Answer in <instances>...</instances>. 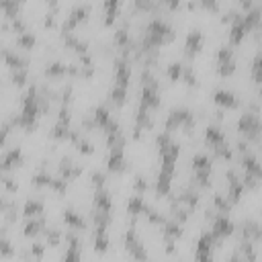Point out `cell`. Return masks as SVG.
<instances>
[{"label":"cell","mask_w":262,"mask_h":262,"mask_svg":"<svg viewBox=\"0 0 262 262\" xmlns=\"http://www.w3.org/2000/svg\"><path fill=\"white\" fill-rule=\"evenodd\" d=\"M41 111V96L37 94V88L31 86L23 98V108H20V115L14 119V125L27 129V131H33L37 127V117H39Z\"/></svg>","instance_id":"cell-1"},{"label":"cell","mask_w":262,"mask_h":262,"mask_svg":"<svg viewBox=\"0 0 262 262\" xmlns=\"http://www.w3.org/2000/svg\"><path fill=\"white\" fill-rule=\"evenodd\" d=\"M172 39H174V29L168 23H164L162 18H151L147 23L141 49L143 51H154L156 47H160V45H164V43H168Z\"/></svg>","instance_id":"cell-2"},{"label":"cell","mask_w":262,"mask_h":262,"mask_svg":"<svg viewBox=\"0 0 262 262\" xmlns=\"http://www.w3.org/2000/svg\"><path fill=\"white\" fill-rule=\"evenodd\" d=\"M180 127L186 129V133H190L194 127V115L188 108H174L166 119V131H174Z\"/></svg>","instance_id":"cell-3"},{"label":"cell","mask_w":262,"mask_h":262,"mask_svg":"<svg viewBox=\"0 0 262 262\" xmlns=\"http://www.w3.org/2000/svg\"><path fill=\"white\" fill-rule=\"evenodd\" d=\"M237 129L242 135H246L248 139H256L262 133V121L258 119L256 113H244L237 121Z\"/></svg>","instance_id":"cell-4"},{"label":"cell","mask_w":262,"mask_h":262,"mask_svg":"<svg viewBox=\"0 0 262 262\" xmlns=\"http://www.w3.org/2000/svg\"><path fill=\"white\" fill-rule=\"evenodd\" d=\"M192 170H194V182L199 186H207L211 178V158L205 154H196L192 158Z\"/></svg>","instance_id":"cell-5"},{"label":"cell","mask_w":262,"mask_h":262,"mask_svg":"<svg viewBox=\"0 0 262 262\" xmlns=\"http://www.w3.org/2000/svg\"><path fill=\"white\" fill-rule=\"evenodd\" d=\"M88 12H90V6H88V4L74 8V10L70 12V16H68V18L63 20V25H61V35H68V33H72L78 25H82V23L88 18Z\"/></svg>","instance_id":"cell-6"},{"label":"cell","mask_w":262,"mask_h":262,"mask_svg":"<svg viewBox=\"0 0 262 262\" xmlns=\"http://www.w3.org/2000/svg\"><path fill=\"white\" fill-rule=\"evenodd\" d=\"M180 156V145L176 141H172L170 145L162 147L160 149V160H162V170L174 174V166H176V160Z\"/></svg>","instance_id":"cell-7"},{"label":"cell","mask_w":262,"mask_h":262,"mask_svg":"<svg viewBox=\"0 0 262 262\" xmlns=\"http://www.w3.org/2000/svg\"><path fill=\"white\" fill-rule=\"evenodd\" d=\"M217 242H219V237H217L213 231L203 233L201 239H199V244H196L194 256H196L199 260H209V258H211V250H213V246H215Z\"/></svg>","instance_id":"cell-8"},{"label":"cell","mask_w":262,"mask_h":262,"mask_svg":"<svg viewBox=\"0 0 262 262\" xmlns=\"http://www.w3.org/2000/svg\"><path fill=\"white\" fill-rule=\"evenodd\" d=\"M239 151H242V168H244L248 174H254L256 178L262 180V164H260V162L246 149L244 143H239Z\"/></svg>","instance_id":"cell-9"},{"label":"cell","mask_w":262,"mask_h":262,"mask_svg":"<svg viewBox=\"0 0 262 262\" xmlns=\"http://www.w3.org/2000/svg\"><path fill=\"white\" fill-rule=\"evenodd\" d=\"M233 229H235V225H233V221H229V217H227L225 213H219V215L213 219V227H211V231H213L219 239L231 235Z\"/></svg>","instance_id":"cell-10"},{"label":"cell","mask_w":262,"mask_h":262,"mask_svg":"<svg viewBox=\"0 0 262 262\" xmlns=\"http://www.w3.org/2000/svg\"><path fill=\"white\" fill-rule=\"evenodd\" d=\"M125 248H127V252L133 258H147V252L143 250V244L139 242L135 229H129L127 231V235H125Z\"/></svg>","instance_id":"cell-11"},{"label":"cell","mask_w":262,"mask_h":262,"mask_svg":"<svg viewBox=\"0 0 262 262\" xmlns=\"http://www.w3.org/2000/svg\"><path fill=\"white\" fill-rule=\"evenodd\" d=\"M20 164H23V149L20 147H12V149L4 151V156H2V172H10Z\"/></svg>","instance_id":"cell-12"},{"label":"cell","mask_w":262,"mask_h":262,"mask_svg":"<svg viewBox=\"0 0 262 262\" xmlns=\"http://www.w3.org/2000/svg\"><path fill=\"white\" fill-rule=\"evenodd\" d=\"M201 47H203V33L194 29V31H190V33L186 35L184 53H186L188 57H192V55H196V53L201 51Z\"/></svg>","instance_id":"cell-13"},{"label":"cell","mask_w":262,"mask_h":262,"mask_svg":"<svg viewBox=\"0 0 262 262\" xmlns=\"http://www.w3.org/2000/svg\"><path fill=\"white\" fill-rule=\"evenodd\" d=\"M246 33H250V31H248V27L244 25V18H242L239 14H235V18L231 20V29H229V41H231L233 45H237V43L246 37Z\"/></svg>","instance_id":"cell-14"},{"label":"cell","mask_w":262,"mask_h":262,"mask_svg":"<svg viewBox=\"0 0 262 262\" xmlns=\"http://www.w3.org/2000/svg\"><path fill=\"white\" fill-rule=\"evenodd\" d=\"M242 237L248 242H260L262 239V223L244 221L242 223Z\"/></svg>","instance_id":"cell-15"},{"label":"cell","mask_w":262,"mask_h":262,"mask_svg":"<svg viewBox=\"0 0 262 262\" xmlns=\"http://www.w3.org/2000/svg\"><path fill=\"white\" fill-rule=\"evenodd\" d=\"M129 80H131V68L125 59H117L115 61V84H121V86H129Z\"/></svg>","instance_id":"cell-16"},{"label":"cell","mask_w":262,"mask_h":262,"mask_svg":"<svg viewBox=\"0 0 262 262\" xmlns=\"http://www.w3.org/2000/svg\"><path fill=\"white\" fill-rule=\"evenodd\" d=\"M41 229H45V217H43V215L27 217V223H25V227H23V235L33 237V235H37Z\"/></svg>","instance_id":"cell-17"},{"label":"cell","mask_w":262,"mask_h":262,"mask_svg":"<svg viewBox=\"0 0 262 262\" xmlns=\"http://www.w3.org/2000/svg\"><path fill=\"white\" fill-rule=\"evenodd\" d=\"M213 100H215L217 104L225 106V108H235V106H239L237 96H235L233 92H227V90H217V92L213 94Z\"/></svg>","instance_id":"cell-18"},{"label":"cell","mask_w":262,"mask_h":262,"mask_svg":"<svg viewBox=\"0 0 262 262\" xmlns=\"http://www.w3.org/2000/svg\"><path fill=\"white\" fill-rule=\"evenodd\" d=\"M108 170H113V172H123V170H125L123 145H121V147H111V156H108Z\"/></svg>","instance_id":"cell-19"},{"label":"cell","mask_w":262,"mask_h":262,"mask_svg":"<svg viewBox=\"0 0 262 262\" xmlns=\"http://www.w3.org/2000/svg\"><path fill=\"white\" fill-rule=\"evenodd\" d=\"M82 174V168L80 166H76V164H72V160H61V164H59V176H63V178H68V180H74V178H78Z\"/></svg>","instance_id":"cell-20"},{"label":"cell","mask_w":262,"mask_h":262,"mask_svg":"<svg viewBox=\"0 0 262 262\" xmlns=\"http://www.w3.org/2000/svg\"><path fill=\"white\" fill-rule=\"evenodd\" d=\"M63 221H66V225H68L70 229H84V227H86V221H84L82 215L76 213L74 209H66V211H63Z\"/></svg>","instance_id":"cell-21"},{"label":"cell","mask_w":262,"mask_h":262,"mask_svg":"<svg viewBox=\"0 0 262 262\" xmlns=\"http://www.w3.org/2000/svg\"><path fill=\"white\" fill-rule=\"evenodd\" d=\"M170 184H172V174L166 172V170H160L158 180H156V192H158V196L168 194L170 192Z\"/></svg>","instance_id":"cell-22"},{"label":"cell","mask_w":262,"mask_h":262,"mask_svg":"<svg viewBox=\"0 0 262 262\" xmlns=\"http://www.w3.org/2000/svg\"><path fill=\"white\" fill-rule=\"evenodd\" d=\"M94 209L111 213V194L104 188H96V192H94Z\"/></svg>","instance_id":"cell-23"},{"label":"cell","mask_w":262,"mask_h":262,"mask_svg":"<svg viewBox=\"0 0 262 262\" xmlns=\"http://www.w3.org/2000/svg\"><path fill=\"white\" fill-rule=\"evenodd\" d=\"M61 37H63V43H66V47H70V49H76L80 55H84V53L88 51V43H86V41H82V39H78L76 35L68 33V35H61Z\"/></svg>","instance_id":"cell-24"},{"label":"cell","mask_w":262,"mask_h":262,"mask_svg":"<svg viewBox=\"0 0 262 262\" xmlns=\"http://www.w3.org/2000/svg\"><path fill=\"white\" fill-rule=\"evenodd\" d=\"M205 141L211 145V147H217V145H221V143H225V137H223V133H221V129L219 127H207V131H205Z\"/></svg>","instance_id":"cell-25"},{"label":"cell","mask_w":262,"mask_h":262,"mask_svg":"<svg viewBox=\"0 0 262 262\" xmlns=\"http://www.w3.org/2000/svg\"><path fill=\"white\" fill-rule=\"evenodd\" d=\"M121 4H123V0H104V23L106 25H111L115 18H117V14H119V10H121Z\"/></svg>","instance_id":"cell-26"},{"label":"cell","mask_w":262,"mask_h":262,"mask_svg":"<svg viewBox=\"0 0 262 262\" xmlns=\"http://www.w3.org/2000/svg\"><path fill=\"white\" fill-rule=\"evenodd\" d=\"M242 18H244V25L248 27V31H254V29H258V27H260L262 12H260V8H250Z\"/></svg>","instance_id":"cell-27"},{"label":"cell","mask_w":262,"mask_h":262,"mask_svg":"<svg viewBox=\"0 0 262 262\" xmlns=\"http://www.w3.org/2000/svg\"><path fill=\"white\" fill-rule=\"evenodd\" d=\"M66 74H70V66L61 63V61H53L45 68V76L47 78H63Z\"/></svg>","instance_id":"cell-28"},{"label":"cell","mask_w":262,"mask_h":262,"mask_svg":"<svg viewBox=\"0 0 262 262\" xmlns=\"http://www.w3.org/2000/svg\"><path fill=\"white\" fill-rule=\"evenodd\" d=\"M23 215L25 217H37V215H43V201L39 199H29L23 207Z\"/></svg>","instance_id":"cell-29"},{"label":"cell","mask_w":262,"mask_h":262,"mask_svg":"<svg viewBox=\"0 0 262 262\" xmlns=\"http://www.w3.org/2000/svg\"><path fill=\"white\" fill-rule=\"evenodd\" d=\"M94 250L96 252H106L108 250V235H106V227H96L94 231Z\"/></svg>","instance_id":"cell-30"},{"label":"cell","mask_w":262,"mask_h":262,"mask_svg":"<svg viewBox=\"0 0 262 262\" xmlns=\"http://www.w3.org/2000/svg\"><path fill=\"white\" fill-rule=\"evenodd\" d=\"M20 0H0V6H2V10H4V14H6V18H10V20H14V18H18V10H20Z\"/></svg>","instance_id":"cell-31"},{"label":"cell","mask_w":262,"mask_h":262,"mask_svg":"<svg viewBox=\"0 0 262 262\" xmlns=\"http://www.w3.org/2000/svg\"><path fill=\"white\" fill-rule=\"evenodd\" d=\"M4 61H6V66H10V70L27 68V63H29L25 57H20L18 53H14V51H10V49H4Z\"/></svg>","instance_id":"cell-32"},{"label":"cell","mask_w":262,"mask_h":262,"mask_svg":"<svg viewBox=\"0 0 262 262\" xmlns=\"http://www.w3.org/2000/svg\"><path fill=\"white\" fill-rule=\"evenodd\" d=\"M111 113L104 108V106H98V108H94V113H92V121H94V125L96 127H100V129H104L108 123H111Z\"/></svg>","instance_id":"cell-33"},{"label":"cell","mask_w":262,"mask_h":262,"mask_svg":"<svg viewBox=\"0 0 262 262\" xmlns=\"http://www.w3.org/2000/svg\"><path fill=\"white\" fill-rule=\"evenodd\" d=\"M143 209H145V201H143L139 194H135V196H131V199L127 201V213H129L131 217H137L139 213H143Z\"/></svg>","instance_id":"cell-34"},{"label":"cell","mask_w":262,"mask_h":262,"mask_svg":"<svg viewBox=\"0 0 262 262\" xmlns=\"http://www.w3.org/2000/svg\"><path fill=\"white\" fill-rule=\"evenodd\" d=\"M237 258H248V260H254L256 258V252H254V246H252V242H242L239 246H237V250H235V254H233V260H237Z\"/></svg>","instance_id":"cell-35"},{"label":"cell","mask_w":262,"mask_h":262,"mask_svg":"<svg viewBox=\"0 0 262 262\" xmlns=\"http://www.w3.org/2000/svg\"><path fill=\"white\" fill-rule=\"evenodd\" d=\"M115 45L117 47H121L125 53L129 51V47H131V41H129V33H127V27H123V29H119L117 33H115Z\"/></svg>","instance_id":"cell-36"},{"label":"cell","mask_w":262,"mask_h":262,"mask_svg":"<svg viewBox=\"0 0 262 262\" xmlns=\"http://www.w3.org/2000/svg\"><path fill=\"white\" fill-rule=\"evenodd\" d=\"M162 231H164V237H180L182 235V229H180V223L174 219V221H168L166 219V223L162 225Z\"/></svg>","instance_id":"cell-37"},{"label":"cell","mask_w":262,"mask_h":262,"mask_svg":"<svg viewBox=\"0 0 262 262\" xmlns=\"http://www.w3.org/2000/svg\"><path fill=\"white\" fill-rule=\"evenodd\" d=\"M125 98H127V86L115 84L113 90H111V102L117 104V106H121V104L125 102Z\"/></svg>","instance_id":"cell-38"},{"label":"cell","mask_w":262,"mask_h":262,"mask_svg":"<svg viewBox=\"0 0 262 262\" xmlns=\"http://www.w3.org/2000/svg\"><path fill=\"white\" fill-rule=\"evenodd\" d=\"M70 133H72L70 123H63V121H57V123L53 125V129H51V135H53L55 139H66V137H70Z\"/></svg>","instance_id":"cell-39"},{"label":"cell","mask_w":262,"mask_h":262,"mask_svg":"<svg viewBox=\"0 0 262 262\" xmlns=\"http://www.w3.org/2000/svg\"><path fill=\"white\" fill-rule=\"evenodd\" d=\"M37 43V39H35V35L33 33H29V31H25V33H18V37H16V45L18 47H23V49H33V45Z\"/></svg>","instance_id":"cell-40"},{"label":"cell","mask_w":262,"mask_h":262,"mask_svg":"<svg viewBox=\"0 0 262 262\" xmlns=\"http://www.w3.org/2000/svg\"><path fill=\"white\" fill-rule=\"evenodd\" d=\"M143 213H145L147 221H149V223H154V225H164V223H166V217H164L162 213H158V211H156L154 207H149V205H145Z\"/></svg>","instance_id":"cell-41"},{"label":"cell","mask_w":262,"mask_h":262,"mask_svg":"<svg viewBox=\"0 0 262 262\" xmlns=\"http://www.w3.org/2000/svg\"><path fill=\"white\" fill-rule=\"evenodd\" d=\"M217 72H219L221 76H231V74L235 72V59L229 57V59H221V61H217Z\"/></svg>","instance_id":"cell-42"},{"label":"cell","mask_w":262,"mask_h":262,"mask_svg":"<svg viewBox=\"0 0 262 262\" xmlns=\"http://www.w3.org/2000/svg\"><path fill=\"white\" fill-rule=\"evenodd\" d=\"M213 205H215V209H217L219 213H227L233 203H231L227 196H223V194H215V196H213Z\"/></svg>","instance_id":"cell-43"},{"label":"cell","mask_w":262,"mask_h":262,"mask_svg":"<svg viewBox=\"0 0 262 262\" xmlns=\"http://www.w3.org/2000/svg\"><path fill=\"white\" fill-rule=\"evenodd\" d=\"M252 78L254 82H262V49L258 51V55L254 57V63H252Z\"/></svg>","instance_id":"cell-44"},{"label":"cell","mask_w":262,"mask_h":262,"mask_svg":"<svg viewBox=\"0 0 262 262\" xmlns=\"http://www.w3.org/2000/svg\"><path fill=\"white\" fill-rule=\"evenodd\" d=\"M51 176L47 174V172H37L33 178H31V182H33V186H51Z\"/></svg>","instance_id":"cell-45"},{"label":"cell","mask_w":262,"mask_h":262,"mask_svg":"<svg viewBox=\"0 0 262 262\" xmlns=\"http://www.w3.org/2000/svg\"><path fill=\"white\" fill-rule=\"evenodd\" d=\"M182 70H184V66H182V63H178V61L170 63V66H168V78H170L172 82L180 80V78H182Z\"/></svg>","instance_id":"cell-46"},{"label":"cell","mask_w":262,"mask_h":262,"mask_svg":"<svg viewBox=\"0 0 262 262\" xmlns=\"http://www.w3.org/2000/svg\"><path fill=\"white\" fill-rule=\"evenodd\" d=\"M27 78H29V70H27V68H16V70H12V82H14L16 86H23V84L27 82Z\"/></svg>","instance_id":"cell-47"},{"label":"cell","mask_w":262,"mask_h":262,"mask_svg":"<svg viewBox=\"0 0 262 262\" xmlns=\"http://www.w3.org/2000/svg\"><path fill=\"white\" fill-rule=\"evenodd\" d=\"M12 254H14V250H12L10 242H8V237L2 233V237H0V256H2V258H8V256H12Z\"/></svg>","instance_id":"cell-48"},{"label":"cell","mask_w":262,"mask_h":262,"mask_svg":"<svg viewBox=\"0 0 262 262\" xmlns=\"http://www.w3.org/2000/svg\"><path fill=\"white\" fill-rule=\"evenodd\" d=\"M49 188H53L55 192H66V190H68V178H63V176H57V178H53Z\"/></svg>","instance_id":"cell-49"},{"label":"cell","mask_w":262,"mask_h":262,"mask_svg":"<svg viewBox=\"0 0 262 262\" xmlns=\"http://www.w3.org/2000/svg\"><path fill=\"white\" fill-rule=\"evenodd\" d=\"M45 237H47V244L49 246H59V242H61V233L57 229H47L45 231Z\"/></svg>","instance_id":"cell-50"},{"label":"cell","mask_w":262,"mask_h":262,"mask_svg":"<svg viewBox=\"0 0 262 262\" xmlns=\"http://www.w3.org/2000/svg\"><path fill=\"white\" fill-rule=\"evenodd\" d=\"M23 258H43V246L41 244H33L31 246V250H29V254H23Z\"/></svg>","instance_id":"cell-51"},{"label":"cell","mask_w":262,"mask_h":262,"mask_svg":"<svg viewBox=\"0 0 262 262\" xmlns=\"http://www.w3.org/2000/svg\"><path fill=\"white\" fill-rule=\"evenodd\" d=\"M182 80H184L188 86H196V78H194V74H192V70H190L188 66H184V70H182Z\"/></svg>","instance_id":"cell-52"},{"label":"cell","mask_w":262,"mask_h":262,"mask_svg":"<svg viewBox=\"0 0 262 262\" xmlns=\"http://www.w3.org/2000/svg\"><path fill=\"white\" fill-rule=\"evenodd\" d=\"M229 57H233V51H231L229 47H219V49H217V61L229 59Z\"/></svg>","instance_id":"cell-53"},{"label":"cell","mask_w":262,"mask_h":262,"mask_svg":"<svg viewBox=\"0 0 262 262\" xmlns=\"http://www.w3.org/2000/svg\"><path fill=\"white\" fill-rule=\"evenodd\" d=\"M92 184H94V188H102L104 186V174L102 172H94L92 174Z\"/></svg>","instance_id":"cell-54"},{"label":"cell","mask_w":262,"mask_h":262,"mask_svg":"<svg viewBox=\"0 0 262 262\" xmlns=\"http://www.w3.org/2000/svg\"><path fill=\"white\" fill-rule=\"evenodd\" d=\"M133 184H135V190H137V192H143V190L147 188V180H145L143 176H137Z\"/></svg>","instance_id":"cell-55"},{"label":"cell","mask_w":262,"mask_h":262,"mask_svg":"<svg viewBox=\"0 0 262 262\" xmlns=\"http://www.w3.org/2000/svg\"><path fill=\"white\" fill-rule=\"evenodd\" d=\"M2 184H4V186H6L8 190H16V188H18V186H16V182H14V180H12V178H10V176H8L6 172H4V178H2Z\"/></svg>","instance_id":"cell-56"},{"label":"cell","mask_w":262,"mask_h":262,"mask_svg":"<svg viewBox=\"0 0 262 262\" xmlns=\"http://www.w3.org/2000/svg\"><path fill=\"white\" fill-rule=\"evenodd\" d=\"M154 4V0H135V8L137 10H149Z\"/></svg>","instance_id":"cell-57"},{"label":"cell","mask_w":262,"mask_h":262,"mask_svg":"<svg viewBox=\"0 0 262 262\" xmlns=\"http://www.w3.org/2000/svg\"><path fill=\"white\" fill-rule=\"evenodd\" d=\"M12 27H14V31H16V33H25V31H27V27H25V20H23L20 16L12 20Z\"/></svg>","instance_id":"cell-58"},{"label":"cell","mask_w":262,"mask_h":262,"mask_svg":"<svg viewBox=\"0 0 262 262\" xmlns=\"http://www.w3.org/2000/svg\"><path fill=\"white\" fill-rule=\"evenodd\" d=\"M201 4H203L205 8H209V10H217V8H219V2H217V0H201Z\"/></svg>","instance_id":"cell-59"},{"label":"cell","mask_w":262,"mask_h":262,"mask_svg":"<svg viewBox=\"0 0 262 262\" xmlns=\"http://www.w3.org/2000/svg\"><path fill=\"white\" fill-rule=\"evenodd\" d=\"M162 2H164L168 8H178V6H180V0H162Z\"/></svg>","instance_id":"cell-60"},{"label":"cell","mask_w":262,"mask_h":262,"mask_svg":"<svg viewBox=\"0 0 262 262\" xmlns=\"http://www.w3.org/2000/svg\"><path fill=\"white\" fill-rule=\"evenodd\" d=\"M242 6H244V8H252V2H250V0H242Z\"/></svg>","instance_id":"cell-61"}]
</instances>
